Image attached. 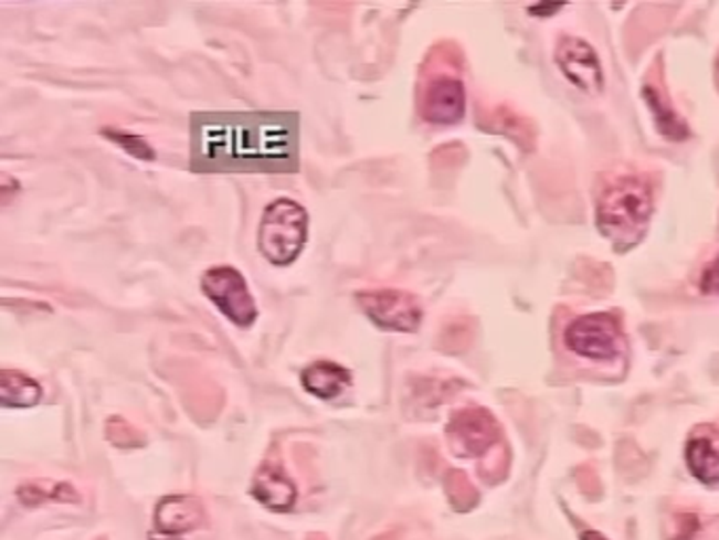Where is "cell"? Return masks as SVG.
I'll return each instance as SVG.
<instances>
[{
    "instance_id": "14",
    "label": "cell",
    "mask_w": 719,
    "mask_h": 540,
    "mask_svg": "<svg viewBox=\"0 0 719 540\" xmlns=\"http://www.w3.org/2000/svg\"><path fill=\"white\" fill-rule=\"evenodd\" d=\"M686 463L702 484H719V447L711 440H690L686 446Z\"/></svg>"
},
{
    "instance_id": "13",
    "label": "cell",
    "mask_w": 719,
    "mask_h": 540,
    "mask_svg": "<svg viewBox=\"0 0 719 540\" xmlns=\"http://www.w3.org/2000/svg\"><path fill=\"white\" fill-rule=\"evenodd\" d=\"M41 384L22 372L4 370L0 374V401L7 407H32L41 401Z\"/></svg>"
},
{
    "instance_id": "10",
    "label": "cell",
    "mask_w": 719,
    "mask_h": 540,
    "mask_svg": "<svg viewBox=\"0 0 719 540\" xmlns=\"http://www.w3.org/2000/svg\"><path fill=\"white\" fill-rule=\"evenodd\" d=\"M157 526L167 534H180L201 528L205 521L203 502L194 496H169L157 507Z\"/></svg>"
},
{
    "instance_id": "17",
    "label": "cell",
    "mask_w": 719,
    "mask_h": 540,
    "mask_svg": "<svg viewBox=\"0 0 719 540\" xmlns=\"http://www.w3.org/2000/svg\"><path fill=\"white\" fill-rule=\"evenodd\" d=\"M115 421L116 426H118V435H113L110 440L115 442L116 446H127V442L125 440H131L134 442V446H136V428L131 426V424L125 423V421H116V419H113Z\"/></svg>"
},
{
    "instance_id": "19",
    "label": "cell",
    "mask_w": 719,
    "mask_h": 540,
    "mask_svg": "<svg viewBox=\"0 0 719 540\" xmlns=\"http://www.w3.org/2000/svg\"><path fill=\"white\" fill-rule=\"evenodd\" d=\"M561 7H563V4H542V7H532L530 13H536V15H538V13H549V15H551V13L559 11Z\"/></svg>"
},
{
    "instance_id": "16",
    "label": "cell",
    "mask_w": 719,
    "mask_h": 540,
    "mask_svg": "<svg viewBox=\"0 0 719 540\" xmlns=\"http://www.w3.org/2000/svg\"><path fill=\"white\" fill-rule=\"evenodd\" d=\"M104 136L108 140L116 141L131 157H138V159H144V161H152L155 159V150L146 144V140H141L139 136H131V134L116 131V129H104Z\"/></svg>"
},
{
    "instance_id": "8",
    "label": "cell",
    "mask_w": 719,
    "mask_h": 540,
    "mask_svg": "<svg viewBox=\"0 0 719 540\" xmlns=\"http://www.w3.org/2000/svg\"><path fill=\"white\" fill-rule=\"evenodd\" d=\"M447 437L452 449L461 456H482L498 440L496 421L486 410H463L447 426Z\"/></svg>"
},
{
    "instance_id": "1",
    "label": "cell",
    "mask_w": 719,
    "mask_h": 540,
    "mask_svg": "<svg viewBox=\"0 0 719 540\" xmlns=\"http://www.w3.org/2000/svg\"><path fill=\"white\" fill-rule=\"evenodd\" d=\"M197 171H296L298 117L285 113H208L192 117Z\"/></svg>"
},
{
    "instance_id": "7",
    "label": "cell",
    "mask_w": 719,
    "mask_h": 540,
    "mask_svg": "<svg viewBox=\"0 0 719 540\" xmlns=\"http://www.w3.org/2000/svg\"><path fill=\"white\" fill-rule=\"evenodd\" d=\"M556 62L563 76L582 94L598 95L602 92V64L586 41L579 36H563L556 49Z\"/></svg>"
},
{
    "instance_id": "6",
    "label": "cell",
    "mask_w": 719,
    "mask_h": 540,
    "mask_svg": "<svg viewBox=\"0 0 719 540\" xmlns=\"http://www.w3.org/2000/svg\"><path fill=\"white\" fill-rule=\"evenodd\" d=\"M357 303L378 328L391 331H416L424 317L416 296L391 287L359 292Z\"/></svg>"
},
{
    "instance_id": "4",
    "label": "cell",
    "mask_w": 719,
    "mask_h": 540,
    "mask_svg": "<svg viewBox=\"0 0 719 540\" xmlns=\"http://www.w3.org/2000/svg\"><path fill=\"white\" fill-rule=\"evenodd\" d=\"M565 345L572 352L593 361H612L623 351V333L607 313L574 319L565 329Z\"/></svg>"
},
{
    "instance_id": "2",
    "label": "cell",
    "mask_w": 719,
    "mask_h": 540,
    "mask_svg": "<svg viewBox=\"0 0 719 540\" xmlns=\"http://www.w3.org/2000/svg\"><path fill=\"white\" fill-rule=\"evenodd\" d=\"M652 218V190L642 178L625 176L603 190L598 203V229L616 247L637 245Z\"/></svg>"
},
{
    "instance_id": "3",
    "label": "cell",
    "mask_w": 719,
    "mask_h": 540,
    "mask_svg": "<svg viewBox=\"0 0 719 540\" xmlns=\"http://www.w3.org/2000/svg\"><path fill=\"white\" fill-rule=\"evenodd\" d=\"M308 235V213L292 199H277L266 208L257 231L264 258L287 266L298 258Z\"/></svg>"
},
{
    "instance_id": "11",
    "label": "cell",
    "mask_w": 719,
    "mask_h": 540,
    "mask_svg": "<svg viewBox=\"0 0 719 540\" xmlns=\"http://www.w3.org/2000/svg\"><path fill=\"white\" fill-rule=\"evenodd\" d=\"M252 493L273 511H289L296 502V488L277 465H264L257 470Z\"/></svg>"
},
{
    "instance_id": "20",
    "label": "cell",
    "mask_w": 719,
    "mask_h": 540,
    "mask_svg": "<svg viewBox=\"0 0 719 540\" xmlns=\"http://www.w3.org/2000/svg\"><path fill=\"white\" fill-rule=\"evenodd\" d=\"M580 540H607L603 534H600V532H595V530H586L582 537H580Z\"/></svg>"
},
{
    "instance_id": "12",
    "label": "cell",
    "mask_w": 719,
    "mask_h": 540,
    "mask_svg": "<svg viewBox=\"0 0 719 540\" xmlns=\"http://www.w3.org/2000/svg\"><path fill=\"white\" fill-rule=\"evenodd\" d=\"M302 384L310 395L319 400H334L350 384V374L338 363L319 361L304 370Z\"/></svg>"
},
{
    "instance_id": "5",
    "label": "cell",
    "mask_w": 719,
    "mask_h": 540,
    "mask_svg": "<svg viewBox=\"0 0 719 540\" xmlns=\"http://www.w3.org/2000/svg\"><path fill=\"white\" fill-rule=\"evenodd\" d=\"M209 300L218 306L232 324L250 328L257 317L254 296L243 275L232 266H213L201 279Z\"/></svg>"
},
{
    "instance_id": "9",
    "label": "cell",
    "mask_w": 719,
    "mask_h": 540,
    "mask_svg": "<svg viewBox=\"0 0 719 540\" xmlns=\"http://www.w3.org/2000/svg\"><path fill=\"white\" fill-rule=\"evenodd\" d=\"M466 95L458 78L441 76L433 81L424 95L422 113L424 118L435 125H454L464 117Z\"/></svg>"
},
{
    "instance_id": "15",
    "label": "cell",
    "mask_w": 719,
    "mask_h": 540,
    "mask_svg": "<svg viewBox=\"0 0 719 540\" xmlns=\"http://www.w3.org/2000/svg\"><path fill=\"white\" fill-rule=\"evenodd\" d=\"M20 500L25 507H36L45 500H64V502H78V494L62 481H30L20 488Z\"/></svg>"
},
{
    "instance_id": "18",
    "label": "cell",
    "mask_w": 719,
    "mask_h": 540,
    "mask_svg": "<svg viewBox=\"0 0 719 540\" xmlns=\"http://www.w3.org/2000/svg\"><path fill=\"white\" fill-rule=\"evenodd\" d=\"M702 287H705L709 294H716V296H719V256L718 260L711 264V268L707 271L705 282H702Z\"/></svg>"
},
{
    "instance_id": "21",
    "label": "cell",
    "mask_w": 719,
    "mask_h": 540,
    "mask_svg": "<svg viewBox=\"0 0 719 540\" xmlns=\"http://www.w3.org/2000/svg\"><path fill=\"white\" fill-rule=\"evenodd\" d=\"M155 540H159V539H155Z\"/></svg>"
}]
</instances>
